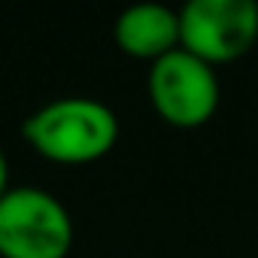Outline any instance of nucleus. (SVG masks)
Here are the masks:
<instances>
[{"label": "nucleus", "mask_w": 258, "mask_h": 258, "mask_svg": "<svg viewBox=\"0 0 258 258\" xmlns=\"http://www.w3.org/2000/svg\"><path fill=\"white\" fill-rule=\"evenodd\" d=\"M25 143L55 164H91L118 143V115L97 97H58L22 121Z\"/></svg>", "instance_id": "1"}, {"label": "nucleus", "mask_w": 258, "mask_h": 258, "mask_svg": "<svg viewBox=\"0 0 258 258\" xmlns=\"http://www.w3.org/2000/svg\"><path fill=\"white\" fill-rule=\"evenodd\" d=\"M73 219L46 188L13 185L0 198V258H67Z\"/></svg>", "instance_id": "2"}, {"label": "nucleus", "mask_w": 258, "mask_h": 258, "mask_svg": "<svg viewBox=\"0 0 258 258\" xmlns=\"http://www.w3.org/2000/svg\"><path fill=\"white\" fill-rule=\"evenodd\" d=\"M146 91L152 109L179 131L204 127L216 115L222 97L216 67L185 49H176L149 64Z\"/></svg>", "instance_id": "3"}, {"label": "nucleus", "mask_w": 258, "mask_h": 258, "mask_svg": "<svg viewBox=\"0 0 258 258\" xmlns=\"http://www.w3.org/2000/svg\"><path fill=\"white\" fill-rule=\"evenodd\" d=\"M182 49L219 67L243 58L258 43L255 0H188L179 10Z\"/></svg>", "instance_id": "4"}, {"label": "nucleus", "mask_w": 258, "mask_h": 258, "mask_svg": "<svg viewBox=\"0 0 258 258\" xmlns=\"http://www.w3.org/2000/svg\"><path fill=\"white\" fill-rule=\"evenodd\" d=\"M112 37L127 58L155 64L164 55L182 49L179 10H170L164 4H134L115 19Z\"/></svg>", "instance_id": "5"}, {"label": "nucleus", "mask_w": 258, "mask_h": 258, "mask_svg": "<svg viewBox=\"0 0 258 258\" xmlns=\"http://www.w3.org/2000/svg\"><path fill=\"white\" fill-rule=\"evenodd\" d=\"M10 188H13V185H10V161H7L4 146H0V198H4Z\"/></svg>", "instance_id": "6"}]
</instances>
